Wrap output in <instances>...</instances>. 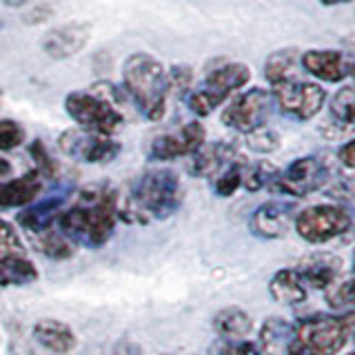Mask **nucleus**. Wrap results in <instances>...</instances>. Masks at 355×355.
I'll use <instances>...</instances> for the list:
<instances>
[{"label":"nucleus","mask_w":355,"mask_h":355,"mask_svg":"<svg viewBox=\"0 0 355 355\" xmlns=\"http://www.w3.org/2000/svg\"><path fill=\"white\" fill-rule=\"evenodd\" d=\"M182 205L180 178L171 169H153L138 178L125 200H118V218L131 225H147L171 218Z\"/></svg>","instance_id":"f03ea898"},{"label":"nucleus","mask_w":355,"mask_h":355,"mask_svg":"<svg viewBox=\"0 0 355 355\" xmlns=\"http://www.w3.org/2000/svg\"><path fill=\"white\" fill-rule=\"evenodd\" d=\"M324 300L333 309H351L353 306V277L342 273L324 288Z\"/></svg>","instance_id":"bb28decb"},{"label":"nucleus","mask_w":355,"mask_h":355,"mask_svg":"<svg viewBox=\"0 0 355 355\" xmlns=\"http://www.w3.org/2000/svg\"><path fill=\"white\" fill-rule=\"evenodd\" d=\"M191 173L200 178L216 175L225 171L229 164L236 162V149L229 142H211L202 144L198 151L191 153Z\"/></svg>","instance_id":"a211bd4d"},{"label":"nucleus","mask_w":355,"mask_h":355,"mask_svg":"<svg viewBox=\"0 0 355 355\" xmlns=\"http://www.w3.org/2000/svg\"><path fill=\"white\" fill-rule=\"evenodd\" d=\"M42 191V175L38 171H29L14 180L0 182V211L3 209H18L29 207L36 202Z\"/></svg>","instance_id":"f3484780"},{"label":"nucleus","mask_w":355,"mask_h":355,"mask_svg":"<svg viewBox=\"0 0 355 355\" xmlns=\"http://www.w3.org/2000/svg\"><path fill=\"white\" fill-rule=\"evenodd\" d=\"M114 87H105L98 85L89 92H73L67 96L64 100V109L69 114L76 125L83 131H92V133H100V136H111L116 133L122 122H125V116L116 103V98L111 96Z\"/></svg>","instance_id":"39448f33"},{"label":"nucleus","mask_w":355,"mask_h":355,"mask_svg":"<svg viewBox=\"0 0 355 355\" xmlns=\"http://www.w3.org/2000/svg\"><path fill=\"white\" fill-rule=\"evenodd\" d=\"M331 116L336 118L342 127H351L355 118V103H353V87L347 85L333 96L331 100Z\"/></svg>","instance_id":"cd10ccee"},{"label":"nucleus","mask_w":355,"mask_h":355,"mask_svg":"<svg viewBox=\"0 0 355 355\" xmlns=\"http://www.w3.org/2000/svg\"><path fill=\"white\" fill-rule=\"evenodd\" d=\"M331 180V169L324 160L315 158V155H306V158L293 160L284 171H275L269 187L275 191L302 198L322 189Z\"/></svg>","instance_id":"6e6552de"},{"label":"nucleus","mask_w":355,"mask_h":355,"mask_svg":"<svg viewBox=\"0 0 355 355\" xmlns=\"http://www.w3.org/2000/svg\"><path fill=\"white\" fill-rule=\"evenodd\" d=\"M189 83H191V71H189L187 67H175L169 76V92L171 89H180V92H184Z\"/></svg>","instance_id":"f704fd0d"},{"label":"nucleus","mask_w":355,"mask_h":355,"mask_svg":"<svg viewBox=\"0 0 355 355\" xmlns=\"http://www.w3.org/2000/svg\"><path fill=\"white\" fill-rule=\"evenodd\" d=\"M33 338L40 344L42 349H47L51 353L64 355L76 347V336L73 331L60 320H38L33 324Z\"/></svg>","instance_id":"6ab92c4d"},{"label":"nucleus","mask_w":355,"mask_h":355,"mask_svg":"<svg viewBox=\"0 0 355 355\" xmlns=\"http://www.w3.org/2000/svg\"><path fill=\"white\" fill-rule=\"evenodd\" d=\"M351 225L353 222H351L349 211L340 205L306 207L300 211L293 222L297 236L311 244H322L333 238H340L351 229Z\"/></svg>","instance_id":"0eeeda50"},{"label":"nucleus","mask_w":355,"mask_h":355,"mask_svg":"<svg viewBox=\"0 0 355 355\" xmlns=\"http://www.w3.org/2000/svg\"><path fill=\"white\" fill-rule=\"evenodd\" d=\"M9 251L25 253L16 227L11 225V222H7V220L0 218V253H9Z\"/></svg>","instance_id":"473e14b6"},{"label":"nucleus","mask_w":355,"mask_h":355,"mask_svg":"<svg viewBox=\"0 0 355 355\" xmlns=\"http://www.w3.org/2000/svg\"><path fill=\"white\" fill-rule=\"evenodd\" d=\"M242 187V164L240 162H233L229 164L225 171L218 175L216 180V193L222 198H229L238 191Z\"/></svg>","instance_id":"c85d7f7f"},{"label":"nucleus","mask_w":355,"mask_h":355,"mask_svg":"<svg viewBox=\"0 0 355 355\" xmlns=\"http://www.w3.org/2000/svg\"><path fill=\"white\" fill-rule=\"evenodd\" d=\"M342 269H344V262L336 253H311L306 258L300 260V264L295 266V271L306 282V286L322 288V291H324L333 280H338L344 273Z\"/></svg>","instance_id":"dca6fc26"},{"label":"nucleus","mask_w":355,"mask_h":355,"mask_svg":"<svg viewBox=\"0 0 355 355\" xmlns=\"http://www.w3.org/2000/svg\"><path fill=\"white\" fill-rule=\"evenodd\" d=\"M114 355H142V349L131 340H120L114 347Z\"/></svg>","instance_id":"c9c22d12"},{"label":"nucleus","mask_w":355,"mask_h":355,"mask_svg":"<svg viewBox=\"0 0 355 355\" xmlns=\"http://www.w3.org/2000/svg\"><path fill=\"white\" fill-rule=\"evenodd\" d=\"M89 33H92V29H89L87 22H69V25L51 29L42 38V49L49 58L55 60L71 58L87 44Z\"/></svg>","instance_id":"2eb2a0df"},{"label":"nucleus","mask_w":355,"mask_h":355,"mask_svg":"<svg viewBox=\"0 0 355 355\" xmlns=\"http://www.w3.org/2000/svg\"><path fill=\"white\" fill-rule=\"evenodd\" d=\"M269 293L275 302H280L284 306H297L306 300L309 286L295 269H282L271 277Z\"/></svg>","instance_id":"aec40b11"},{"label":"nucleus","mask_w":355,"mask_h":355,"mask_svg":"<svg viewBox=\"0 0 355 355\" xmlns=\"http://www.w3.org/2000/svg\"><path fill=\"white\" fill-rule=\"evenodd\" d=\"M0 105H3V87H0Z\"/></svg>","instance_id":"ea45409f"},{"label":"nucleus","mask_w":355,"mask_h":355,"mask_svg":"<svg viewBox=\"0 0 355 355\" xmlns=\"http://www.w3.org/2000/svg\"><path fill=\"white\" fill-rule=\"evenodd\" d=\"M300 62H302V67L311 76H315L324 83H342L344 78L351 76L353 69L349 55L336 49L306 51L304 55H300Z\"/></svg>","instance_id":"4468645a"},{"label":"nucleus","mask_w":355,"mask_h":355,"mask_svg":"<svg viewBox=\"0 0 355 355\" xmlns=\"http://www.w3.org/2000/svg\"><path fill=\"white\" fill-rule=\"evenodd\" d=\"M353 151H355V142H347L340 149V153H338L340 160L344 162V166H347V169H353V166H355V155H353Z\"/></svg>","instance_id":"e433bc0d"},{"label":"nucleus","mask_w":355,"mask_h":355,"mask_svg":"<svg viewBox=\"0 0 355 355\" xmlns=\"http://www.w3.org/2000/svg\"><path fill=\"white\" fill-rule=\"evenodd\" d=\"M205 144V127L200 122H187L178 131L162 133L153 138L149 155L151 160H175L182 155H191Z\"/></svg>","instance_id":"f8f14e48"},{"label":"nucleus","mask_w":355,"mask_h":355,"mask_svg":"<svg viewBox=\"0 0 355 355\" xmlns=\"http://www.w3.org/2000/svg\"><path fill=\"white\" fill-rule=\"evenodd\" d=\"M300 53L297 49H280L273 51L264 62V76L273 87L297 80Z\"/></svg>","instance_id":"b1692460"},{"label":"nucleus","mask_w":355,"mask_h":355,"mask_svg":"<svg viewBox=\"0 0 355 355\" xmlns=\"http://www.w3.org/2000/svg\"><path fill=\"white\" fill-rule=\"evenodd\" d=\"M118 222V193L107 184L89 187L58 216V231L73 244L103 247L114 236Z\"/></svg>","instance_id":"f257e3e1"},{"label":"nucleus","mask_w":355,"mask_h":355,"mask_svg":"<svg viewBox=\"0 0 355 355\" xmlns=\"http://www.w3.org/2000/svg\"><path fill=\"white\" fill-rule=\"evenodd\" d=\"M225 349H222V355H262L260 347L255 342L249 340H238V342H222Z\"/></svg>","instance_id":"72a5a7b5"},{"label":"nucleus","mask_w":355,"mask_h":355,"mask_svg":"<svg viewBox=\"0 0 355 355\" xmlns=\"http://www.w3.org/2000/svg\"><path fill=\"white\" fill-rule=\"evenodd\" d=\"M273 94L264 89H251L247 94H240L222 111V122L227 127L240 133H251L262 129L273 111Z\"/></svg>","instance_id":"1a4fd4ad"},{"label":"nucleus","mask_w":355,"mask_h":355,"mask_svg":"<svg viewBox=\"0 0 355 355\" xmlns=\"http://www.w3.org/2000/svg\"><path fill=\"white\" fill-rule=\"evenodd\" d=\"M38 277L33 262L25 253L9 251L0 253V286H22L31 284Z\"/></svg>","instance_id":"5701e85b"},{"label":"nucleus","mask_w":355,"mask_h":355,"mask_svg":"<svg viewBox=\"0 0 355 355\" xmlns=\"http://www.w3.org/2000/svg\"><path fill=\"white\" fill-rule=\"evenodd\" d=\"M253 329L251 315L247 311H242L238 306H227L216 313L214 318V331L220 336L222 342H238L247 340L249 333Z\"/></svg>","instance_id":"4be33fe9"},{"label":"nucleus","mask_w":355,"mask_h":355,"mask_svg":"<svg viewBox=\"0 0 355 355\" xmlns=\"http://www.w3.org/2000/svg\"><path fill=\"white\" fill-rule=\"evenodd\" d=\"M31 158H33V162H36V171L42 175V178H53L55 175V162H53V158L49 155V151H47V147L40 142V140H36L31 144Z\"/></svg>","instance_id":"2f4dec72"},{"label":"nucleus","mask_w":355,"mask_h":355,"mask_svg":"<svg viewBox=\"0 0 355 355\" xmlns=\"http://www.w3.org/2000/svg\"><path fill=\"white\" fill-rule=\"evenodd\" d=\"M36 240H38V249L47 255V258H53V260L71 258L76 251V244L69 238H64L60 231H53V229L38 233Z\"/></svg>","instance_id":"a878e982"},{"label":"nucleus","mask_w":355,"mask_h":355,"mask_svg":"<svg viewBox=\"0 0 355 355\" xmlns=\"http://www.w3.org/2000/svg\"><path fill=\"white\" fill-rule=\"evenodd\" d=\"M64 205V196H51L40 202H31L25 211H20L18 222L31 233H42L53 227V220H58L60 209Z\"/></svg>","instance_id":"412c9836"},{"label":"nucleus","mask_w":355,"mask_h":355,"mask_svg":"<svg viewBox=\"0 0 355 355\" xmlns=\"http://www.w3.org/2000/svg\"><path fill=\"white\" fill-rule=\"evenodd\" d=\"M122 83L127 94L149 120H160L169 98V73L160 60L149 53H133L122 67Z\"/></svg>","instance_id":"7ed1b4c3"},{"label":"nucleus","mask_w":355,"mask_h":355,"mask_svg":"<svg viewBox=\"0 0 355 355\" xmlns=\"http://www.w3.org/2000/svg\"><path fill=\"white\" fill-rule=\"evenodd\" d=\"M9 173H11V164H9L7 160L0 158V178H5V175H9Z\"/></svg>","instance_id":"4c0bfd02"},{"label":"nucleus","mask_w":355,"mask_h":355,"mask_svg":"<svg viewBox=\"0 0 355 355\" xmlns=\"http://www.w3.org/2000/svg\"><path fill=\"white\" fill-rule=\"evenodd\" d=\"M327 92L315 83L291 80L273 87V103L280 107L282 114L295 120H311L324 107Z\"/></svg>","instance_id":"9d476101"},{"label":"nucleus","mask_w":355,"mask_h":355,"mask_svg":"<svg viewBox=\"0 0 355 355\" xmlns=\"http://www.w3.org/2000/svg\"><path fill=\"white\" fill-rule=\"evenodd\" d=\"M353 331V313L313 315L293 327L284 355H338Z\"/></svg>","instance_id":"20e7f679"},{"label":"nucleus","mask_w":355,"mask_h":355,"mask_svg":"<svg viewBox=\"0 0 355 355\" xmlns=\"http://www.w3.org/2000/svg\"><path fill=\"white\" fill-rule=\"evenodd\" d=\"M58 147L69 158L89 164H107L120 153V144L111 136H100L83 129L64 131L58 138Z\"/></svg>","instance_id":"9b49d317"},{"label":"nucleus","mask_w":355,"mask_h":355,"mask_svg":"<svg viewBox=\"0 0 355 355\" xmlns=\"http://www.w3.org/2000/svg\"><path fill=\"white\" fill-rule=\"evenodd\" d=\"M293 336V324L282 318H269L260 329V351L262 355H282L286 353L288 342Z\"/></svg>","instance_id":"393cba45"},{"label":"nucleus","mask_w":355,"mask_h":355,"mask_svg":"<svg viewBox=\"0 0 355 355\" xmlns=\"http://www.w3.org/2000/svg\"><path fill=\"white\" fill-rule=\"evenodd\" d=\"M25 142V129L16 120H0V151H11Z\"/></svg>","instance_id":"7c9ffc66"},{"label":"nucleus","mask_w":355,"mask_h":355,"mask_svg":"<svg viewBox=\"0 0 355 355\" xmlns=\"http://www.w3.org/2000/svg\"><path fill=\"white\" fill-rule=\"evenodd\" d=\"M251 80V69L242 62H227L216 67L211 71L200 89L189 96V107L196 116H209L216 107H220L225 100L236 94Z\"/></svg>","instance_id":"423d86ee"},{"label":"nucleus","mask_w":355,"mask_h":355,"mask_svg":"<svg viewBox=\"0 0 355 355\" xmlns=\"http://www.w3.org/2000/svg\"><path fill=\"white\" fill-rule=\"evenodd\" d=\"M247 147L251 151H258V153H271L280 147V136L271 129H255L251 133H247Z\"/></svg>","instance_id":"c756f323"},{"label":"nucleus","mask_w":355,"mask_h":355,"mask_svg":"<svg viewBox=\"0 0 355 355\" xmlns=\"http://www.w3.org/2000/svg\"><path fill=\"white\" fill-rule=\"evenodd\" d=\"M295 205L284 202V200H273V202L260 205L249 218V229L253 236L264 240L284 238L288 229L295 222Z\"/></svg>","instance_id":"ddd939ff"},{"label":"nucleus","mask_w":355,"mask_h":355,"mask_svg":"<svg viewBox=\"0 0 355 355\" xmlns=\"http://www.w3.org/2000/svg\"><path fill=\"white\" fill-rule=\"evenodd\" d=\"M324 5H338V3H351V0H322Z\"/></svg>","instance_id":"58836bf2"}]
</instances>
